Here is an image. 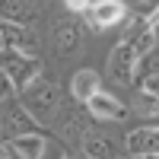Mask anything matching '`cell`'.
<instances>
[{
	"mask_svg": "<svg viewBox=\"0 0 159 159\" xmlns=\"http://www.w3.org/2000/svg\"><path fill=\"white\" fill-rule=\"evenodd\" d=\"M19 102H22V108L35 118V124H48L51 118L57 115V108H61V89H57L54 80L35 76L32 83L19 92Z\"/></svg>",
	"mask_w": 159,
	"mask_h": 159,
	"instance_id": "cell-1",
	"label": "cell"
},
{
	"mask_svg": "<svg viewBox=\"0 0 159 159\" xmlns=\"http://www.w3.org/2000/svg\"><path fill=\"white\" fill-rule=\"evenodd\" d=\"M0 73H7L10 83L16 86V92H22L35 76H42V64H38V57H32V54L3 48L0 51Z\"/></svg>",
	"mask_w": 159,
	"mask_h": 159,
	"instance_id": "cell-2",
	"label": "cell"
},
{
	"mask_svg": "<svg viewBox=\"0 0 159 159\" xmlns=\"http://www.w3.org/2000/svg\"><path fill=\"white\" fill-rule=\"evenodd\" d=\"M32 127H35V118L22 108L19 99L10 96L7 102H0V143L19 137V134H29Z\"/></svg>",
	"mask_w": 159,
	"mask_h": 159,
	"instance_id": "cell-3",
	"label": "cell"
},
{
	"mask_svg": "<svg viewBox=\"0 0 159 159\" xmlns=\"http://www.w3.org/2000/svg\"><path fill=\"white\" fill-rule=\"evenodd\" d=\"M13 48V51H22V54H38V35L32 25H16V22H3L0 19V51Z\"/></svg>",
	"mask_w": 159,
	"mask_h": 159,
	"instance_id": "cell-4",
	"label": "cell"
},
{
	"mask_svg": "<svg viewBox=\"0 0 159 159\" xmlns=\"http://www.w3.org/2000/svg\"><path fill=\"white\" fill-rule=\"evenodd\" d=\"M134 70H137V54L127 42H118L111 57H108V76L118 86H130L134 83Z\"/></svg>",
	"mask_w": 159,
	"mask_h": 159,
	"instance_id": "cell-5",
	"label": "cell"
},
{
	"mask_svg": "<svg viewBox=\"0 0 159 159\" xmlns=\"http://www.w3.org/2000/svg\"><path fill=\"white\" fill-rule=\"evenodd\" d=\"M51 42H54L57 57L80 54V45H83L80 22H73V19H57V22H54V29H51Z\"/></svg>",
	"mask_w": 159,
	"mask_h": 159,
	"instance_id": "cell-6",
	"label": "cell"
},
{
	"mask_svg": "<svg viewBox=\"0 0 159 159\" xmlns=\"http://www.w3.org/2000/svg\"><path fill=\"white\" fill-rule=\"evenodd\" d=\"M86 13H89V25H92V29L105 32L108 25H118L127 16V7L121 3V0H92Z\"/></svg>",
	"mask_w": 159,
	"mask_h": 159,
	"instance_id": "cell-7",
	"label": "cell"
},
{
	"mask_svg": "<svg viewBox=\"0 0 159 159\" xmlns=\"http://www.w3.org/2000/svg\"><path fill=\"white\" fill-rule=\"evenodd\" d=\"M86 108H89V115L96 121H124L127 118V105L118 102L115 96H108V92H102V89L86 102Z\"/></svg>",
	"mask_w": 159,
	"mask_h": 159,
	"instance_id": "cell-8",
	"label": "cell"
},
{
	"mask_svg": "<svg viewBox=\"0 0 159 159\" xmlns=\"http://www.w3.org/2000/svg\"><path fill=\"white\" fill-rule=\"evenodd\" d=\"M124 150L127 156H150L159 153V124L156 127H134L124 137Z\"/></svg>",
	"mask_w": 159,
	"mask_h": 159,
	"instance_id": "cell-9",
	"label": "cell"
},
{
	"mask_svg": "<svg viewBox=\"0 0 159 159\" xmlns=\"http://www.w3.org/2000/svg\"><path fill=\"white\" fill-rule=\"evenodd\" d=\"M0 19L16 25H32L38 19V0H0Z\"/></svg>",
	"mask_w": 159,
	"mask_h": 159,
	"instance_id": "cell-10",
	"label": "cell"
},
{
	"mask_svg": "<svg viewBox=\"0 0 159 159\" xmlns=\"http://www.w3.org/2000/svg\"><path fill=\"white\" fill-rule=\"evenodd\" d=\"M83 153H86V159H121L115 140L102 137V134H86L83 137Z\"/></svg>",
	"mask_w": 159,
	"mask_h": 159,
	"instance_id": "cell-11",
	"label": "cell"
},
{
	"mask_svg": "<svg viewBox=\"0 0 159 159\" xmlns=\"http://www.w3.org/2000/svg\"><path fill=\"white\" fill-rule=\"evenodd\" d=\"M70 92H73L76 102L86 105V102L99 92V73H96V70H76L73 80H70Z\"/></svg>",
	"mask_w": 159,
	"mask_h": 159,
	"instance_id": "cell-12",
	"label": "cell"
},
{
	"mask_svg": "<svg viewBox=\"0 0 159 159\" xmlns=\"http://www.w3.org/2000/svg\"><path fill=\"white\" fill-rule=\"evenodd\" d=\"M10 147L16 150L22 159H42V153H45V137H42V134H35V130H29V134L13 137V140H10Z\"/></svg>",
	"mask_w": 159,
	"mask_h": 159,
	"instance_id": "cell-13",
	"label": "cell"
},
{
	"mask_svg": "<svg viewBox=\"0 0 159 159\" xmlns=\"http://www.w3.org/2000/svg\"><path fill=\"white\" fill-rule=\"evenodd\" d=\"M61 134L67 137V140H83L86 137V118L80 115L76 108L61 111Z\"/></svg>",
	"mask_w": 159,
	"mask_h": 159,
	"instance_id": "cell-14",
	"label": "cell"
},
{
	"mask_svg": "<svg viewBox=\"0 0 159 159\" xmlns=\"http://www.w3.org/2000/svg\"><path fill=\"white\" fill-rule=\"evenodd\" d=\"M127 45L134 48V54H137V61H140V57H147L150 51L156 48V29H150V25H147V29H143L140 35H134V38H130Z\"/></svg>",
	"mask_w": 159,
	"mask_h": 159,
	"instance_id": "cell-15",
	"label": "cell"
},
{
	"mask_svg": "<svg viewBox=\"0 0 159 159\" xmlns=\"http://www.w3.org/2000/svg\"><path fill=\"white\" fill-rule=\"evenodd\" d=\"M134 102H137L134 108H137L140 115H159V99H156V96H150V92H140Z\"/></svg>",
	"mask_w": 159,
	"mask_h": 159,
	"instance_id": "cell-16",
	"label": "cell"
},
{
	"mask_svg": "<svg viewBox=\"0 0 159 159\" xmlns=\"http://www.w3.org/2000/svg\"><path fill=\"white\" fill-rule=\"evenodd\" d=\"M143 92H150V96H156V99H159V73L143 76Z\"/></svg>",
	"mask_w": 159,
	"mask_h": 159,
	"instance_id": "cell-17",
	"label": "cell"
},
{
	"mask_svg": "<svg viewBox=\"0 0 159 159\" xmlns=\"http://www.w3.org/2000/svg\"><path fill=\"white\" fill-rule=\"evenodd\" d=\"M13 92H16V86L10 83V76H7V73H0V102H7Z\"/></svg>",
	"mask_w": 159,
	"mask_h": 159,
	"instance_id": "cell-18",
	"label": "cell"
},
{
	"mask_svg": "<svg viewBox=\"0 0 159 159\" xmlns=\"http://www.w3.org/2000/svg\"><path fill=\"white\" fill-rule=\"evenodd\" d=\"M64 3H67V10H70V13H86L92 0H64Z\"/></svg>",
	"mask_w": 159,
	"mask_h": 159,
	"instance_id": "cell-19",
	"label": "cell"
},
{
	"mask_svg": "<svg viewBox=\"0 0 159 159\" xmlns=\"http://www.w3.org/2000/svg\"><path fill=\"white\" fill-rule=\"evenodd\" d=\"M130 3H134L140 13H150V10H156V7H159V0H130Z\"/></svg>",
	"mask_w": 159,
	"mask_h": 159,
	"instance_id": "cell-20",
	"label": "cell"
},
{
	"mask_svg": "<svg viewBox=\"0 0 159 159\" xmlns=\"http://www.w3.org/2000/svg\"><path fill=\"white\" fill-rule=\"evenodd\" d=\"M143 19H147V25H150V29H156V25H159V7H156V10H150Z\"/></svg>",
	"mask_w": 159,
	"mask_h": 159,
	"instance_id": "cell-21",
	"label": "cell"
},
{
	"mask_svg": "<svg viewBox=\"0 0 159 159\" xmlns=\"http://www.w3.org/2000/svg\"><path fill=\"white\" fill-rule=\"evenodd\" d=\"M127 159H159V153H150V156H127Z\"/></svg>",
	"mask_w": 159,
	"mask_h": 159,
	"instance_id": "cell-22",
	"label": "cell"
},
{
	"mask_svg": "<svg viewBox=\"0 0 159 159\" xmlns=\"http://www.w3.org/2000/svg\"><path fill=\"white\" fill-rule=\"evenodd\" d=\"M0 159H10V150L3 147V143H0Z\"/></svg>",
	"mask_w": 159,
	"mask_h": 159,
	"instance_id": "cell-23",
	"label": "cell"
},
{
	"mask_svg": "<svg viewBox=\"0 0 159 159\" xmlns=\"http://www.w3.org/2000/svg\"><path fill=\"white\" fill-rule=\"evenodd\" d=\"M61 159H76V156H73V153H64V156H61Z\"/></svg>",
	"mask_w": 159,
	"mask_h": 159,
	"instance_id": "cell-24",
	"label": "cell"
}]
</instances>
